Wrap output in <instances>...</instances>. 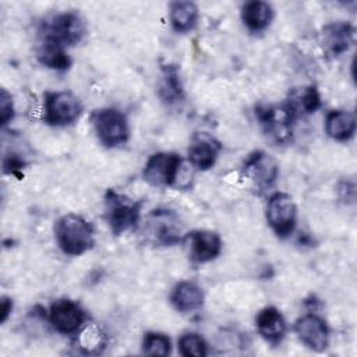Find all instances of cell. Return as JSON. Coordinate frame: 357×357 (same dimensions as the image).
Wrapping results in <instances>:
<instances>
[{
    "instance_id": "cell-1",
    "label": "cell",
    "mask_w": 357,
    "mask_h": 357,
    "mask_svg": "<svg viewBox=\"0 0 357 357\" xmlns=\"http://www.w3.org/2000/svg\"><path fill=\"white\" fill-rule=\"evenodd\" d=\"M59 248L68 257H78L95 244V230L91 222L78 213L63 215L54 225Z\"/></svg>"
},
{
    "instance_id": "cell-2",
    "label": "cell",
    "mask_w": 357,
    "mask_h": 357,
    "mask_svg": "<svg viewBox=\"0 0 357 357\" xmlns=\"http://www.w3.org/2000/svg\"><path fill=\"white\" fill-rule=\"evenodd\" d=\"M142 211V201L132 199L113 188H109L103 197V218L114 236H120L134 229Z\"/></svg>"
},
{
    "instance_id": "cell-3",
    "label": "cell",
    "mask_w": 357,
    "mask_h": 357,
    "mask_svg": "<svg viewBox=\"0 0 357 357\" xmlns=\"http://www.w3.org/2000/svg\"><path fill=\"white\" fill-rule=\"evenodd\" d=\"M91 124L98 141L106 148H116L127 142L130 126L126 114L114 107H100L91 113Z\"/></svg>"
},
{
    "instance_id": "cell-4",
    "label": "cell",
    "mask_w": 357,
    "mask_h": 357,
    "mask_svg": "<svg viewBox=\"0 0 357 357\" xmlns=\"http://www.w3.org/2000/svg\"><path fill=\"white\" fill-rule=\"evenodd\" d=\"M142 236L156 247L176 245L183 241L180 219L170 209H155L144 222Z\"/></svg>"
},
{
    "instance_id": "cell-5",
    "label": "cell",
    "mask_w": 357,
    "mask_h": 357,
    "mask_svg": "<svg viewBox=\"0 0 357 357\" xmlns=\"http://www.w3.org/2000/svg\"><path fill=\"white\" fill-rule=\"evenodd\" d=\"M82 113L81 100L70 91H50L43 95V121L52 127L74 124Z\"/></svg>"
},
{
    "instance_id": "cell-6",
    "label": "cell",
    "mask_w": 357,
    "mask_h": 357,
    "mask_svg": "<svg viewBox=\"0 0 357 357\" xmlns=\"http://www.w3.org/2000/svg\"><path fill=\"white\" fill-rule=\"evenodd\" d=\"M85 33L86 25L82 17L75 11H64L45 22L40 36L67 47L78 45Z\"/></svg>"
},
{
    "instance_id": "cell-7",
    "label": "cell",
    "mask_w": 357,
    "mask_h": 357,
    "mask_svg": "<svg viewBox=\"0 0 357 357\" xmlns=\"http://www.w3.org/2000/svg\"><path fill=\"white\" fill-rule=\"evenodd\" d=\"M265 216L272 231L279 238H287L297 225V206L289 194L278 191L269 197Z\"/></svg>"
},
{
    "instance_id": "cell-8",
    "label": "cell",
    "mask_w": 357,
    "mask_h": 357,
    "mask_svg": "<svg viewBox=\"0 0 357 357\" xmlns=\"http://www.w3.org/2000/svg\"><path fill=\"white\" fill-rule=\"evenodd\" d=\"M255 114L266 137L278 144H284L293 134V124L297 120L286 103L255 107Z\"/></svg>"
},
{
    "instance_id": "cell-9",
    "label": "cell",
    "mask_w": 357,
    "mask_h": 357,
    "mask_svg": "<svg viewBox=\"0 0 357 357\" xmlns=\"http://www.w3.org/2000/svg\"><path fill=\"white\" fill-rule=\"evenodd\" d=\"M181 167V158L176 152H156L151 155L144 166V180L158 188L174 185Z\"/></svg>"
},
{
    "instance_id": "cell-10",
    "label": "cell",
    "mask_w": 357,
    "mask_h": 357,
    "mask_svg": "<svg viewBox=\"0 0 357 357\" xmlns=\"http://www.w3.org/2000/svg\"><path fill=\"white\" fill-rule=\"evenodd\" d=\"M47 319L56 332L61 335H75L85 325L86 314L77 301L59 298L52 303Z\"/></svg>"
},
{
    "instance_id": "cell-11",
    "label": "cell",
    "mask_w": 357,
    "mask_h": 357,
    "mask_svg": "<svg viewBox=\"0 0 357 357\" xmlns=\"http://www.w3.org/2000/svg\"><path fill=\"white\" fill-rule=\"evenodd\" d=\"M243 174L254 184L257 190H268L279 176V165L276 159L264 152L255 151L248 155L243 163Z\"/></svg>"
},
{
    "instance_id": "cell-12",
    "label": "cell",
    "mask_w": 357,
    "mask_h": 357,
    "mask_svg": "<svg viewBox=\"0 0 357 357\" xmlns=\"http://www.w3.org/2000/svg\"><path fill=\"white\" fill-rule=\"evenodd\" d=\"M187 255L194 264H206L213 261L222 252V238L212 230H192L183 237Z\"/></svg>"
},
{
    "instance_id": "cell-13",
    "label": "cell",
    "mask_w": 357,
    "mask_h": 357,
    "mask_svg": "<svg viewBox=\"0 0 357 357\" xmlns=\"http://www.w3.org/2000/svg\"><path fill=\"white\" fill-rule=\"evenodd\" d=\"M293 329L297 337L314 351H324L329 344V328L325 319L314 312L296 319Z\"/></svg>"
},
{
    "instance_id": "cell-14",
    "label": "cell",
    "mask_w": 357,
    "mask_h": 357,
    "mask_svg": "<svg viewBox=\"0 0 357 357\" xmlns=\"http://www.w3.org/2000/svg\"><path fill=\"white\" fill-rule=\"evenodd\" d=\"M222 144L212 134L195 132L188 145V160L198 170H209L218 160Z\"/></svg>"
},
{
    "instance_id": "cell-15",
    "label": "cell",
    "mask_w": 357,
    "mask_h": 357,
    "mask_svg": "<svg viewBox=\"0 0 357 357\" xmlns=\"http://www.w3.org/2000/svg\"><path fill=\"white\" fill-rule=\"evenodd\" d=\"M354 26L346 21H336L322 28V47L331 57L344 53L353 42Z\"/></svg>"
},
{
    "instance_id": "cell-16",
    "label": "cell",
    "mask_w": 357,
    "mask_h": 357,
    "mask_svg": "<svg viewBox=\"0 0 357 357\" xmlns=\"http://www.w3.org/2000/svg\"><path fill=\"white\" fill-rule=\"evenodd\" d=\"M255 326L261 337L273 346L279 344L287 332L284 317L273 305L265 307L257 314Z\"/></svg>"
},
{
    "instance_id": "cell-17",
    "label": "cell",
    "mask_w": 357,
    "mask_h": 357,
    "mask_svg": "<svg viewBox=\"0 0 357 357\" xmlns=\"http://www.w3.org/2000/svg\"><path fill=\"white\" fill-rule=\"evenodd\" d=\"M169 300L174 310L180 312H190L202 307L205 296L195 282L181 280L172 289Z\"/></svg>"
},
{
    "instance_id": "cell-18",
    "label": "cell",
    "mask_w": 357,
    "mask_h": 357,
    "mask_svg": "<svg viewBox=\"0 0 357 357\" xmlns=\"http://www.w3.org/2000/svg\"><path fill=\"white\" fill-rule=\"evenodd\" d=\"M273 20V8L269 3L251 0L241 7V21L244 26L254 33L265 31Z\"/></svg>"
},
{
    "instance_id": "cell-19",
    "label": "cell",
    "mask_w": 357,
    "mask_h": 357,
    "mask_svg": "<svg viewBox=\"0 0 357 357\" xmlns=\"http://www.w3.org/2000/svg\"><path fill=\"white\" fill-rule=\"evenodd\" d=\"M356 116L347 110H331L325 117V132L329 138L344 142L356 134Z\"/></svg>"
},
{
    "instance_id": "cell-20",
    "label": "cell",
    "mask_w": 357,
    "mask_h": 357,
    "mask_svg": "<svg viewBox=\"0 0 357 357\" xmlns=\"http://www.w3.org/2000/svg\"><path fill=\"white\" fill-rule=\"evenodd\" d=\"M296 119L304 114H311L321 107V95L315 85L293 88L284 102Z\"/></svg>"
},
{
    "instance_id": "cell-21",
    "label": "cell",
    "mask_w": 357,
    "mask_h": 357,
    "mask_svg": "<svg viewBox=\"0 0 357 357\" xmlns=\"http://www.w3.org/2000/svg\"><path fill=\"white\" fill-rule=\"evenodd\" d=\"M36 59L43 67L56 71H67L71 67V59L66 47L46 38H42L36 49Z\"/></svg>"
},
{
    "instance_id": "cell-22",
    "label": "cell",
    "mask_w": 357,
    "mask_h": 357,
    "mask_svg": "<svg viewBox=\"0 0 357 357\" xmlns=\"http://www.w3.org/2000/svg\"><path fill=\"white\" fill-rule=\"evenodd\" d=\"M199 10L192 1H173L169 6V21L177 33H187L195 28Z\"/></svg>"
},
{
    "instance_id": "cell-23",
    "label": "cell",
    "mask_w": 357,
    "mask_h": 357,
    "mask_svg": "<svg viewBox=\"0 0 357 357\" xmlns=\"http://www.w3.org/2000/svg\"><path fill=\"white\" fill-rule=\"evenodd\" d=\"M75 335L77 349L84 354H99L106 347L107 337L96 324H85Z\"/></svg>"
},
{
    "instance_id": "cell-24",
    "label": "cell",
    "mask_w": 357,
    "mask_h": 357,
    "mask_svg": "<svg viewBox=\"0 0 357 357\" xmlns=\"http://www.w3.org/2000/svg\"><path fill=\"white\" fill-rule=\"evenodd\" d=\"M163 82L160 86V95L167 102H176L183 99L184 89L180 81L178 70L174 66L163 67Z\"/></svg>"
},
{
    "instance_id": "cell-25",
    "label": "cell",
    "mask_w": 357,
    "mask_h": 357,
    "mask_svg": "<svg viewBox=\"0 0 357 357\" xmlns=\"http://www.w3.org/2000/svg\"><path fill=\"white\" fill-rule=\"evenodd\" d=\"M142 353L146 356H169L172 353V342L162 332H146L142 339Z\"/></svg>"
},
{
    "instance_id": "cell-26",
    "label": "cell",
    "mask_w": 357,
    "mask_h": 357,
    "mask_svg": "<svg viewBox=\"0 0 357 357\" xmlns=\"http://www.w3.org/2000/svg\"><path fill=\"white\" fill-rule=\"evenodd\" d=\"M178 351L184 357H204L208 354V344L195 332H185L178 339Z\"/></svg>"
},
{
    "instance_id": "cell-27",
    "label": "cell",
    "mask_w": 357,
    "mask_h": 357,
    "mask_svg": "<svg viewBox=\"0 0 357 357\" xmlns=\"http://www.w3.org/2000/svg\"><path fill=\"white\" fill-rule=\"evenodd\" d=\"M14 119V102L11 93L7 89H1L0 92V121L1 126L6 127Z\"/></svg>"
},
{
    "instance_id": "cell-28",
    "label": "cell",
    "mask_w": 357,
    "mask_h": 357,
    "mask_svg": "<svg viewBox=\"0 0 357 357\" xmlns=\"http://www.w3.org/2000/svg\"><path fill=\"white\" fill-rule=\"evenodd\" d=\"M25 166V160L21 159L18 155H10L3 160V172L8 174H18Z\"/></svg>"
},
{
    "instance_id": "cell-29",
    "label": "cell",
    "mask_w": 357,
    "mask_h": 357,
    "mask_svg": "<svg viewBox=\"0 0 357 357\" xmlns=\"http://www.w3.org/2000/svg\"><path fill=\"white\" fill-rule=\"evenodd\" d=\"M13 300L8 296H3L0 298V322L4 324L7 321V318L10 317L11 311H13Z\"/></svg>"
}]
</instances>
